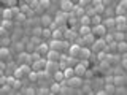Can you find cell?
<instances>
[{
	"label": "cell",
	"instance_id": "obj_19",
	"mask_svg": "<svg viewBox=\"0 0 127 95\" xmlns=\"http://www.w3.org/2000/svg\"><path fill=\"white\" fill-rule=\"evenodd\" d=\"M103 25L106 27V30H111V29L116 27V21H114V18H108V19L103 21Z\"/></svg>",
	"mask_w": 127,
	"mask_h": 95
},
{
	"label": "cell",
	"instance_id": "obj_1",
	"mask_svg": "<svg viewBox=\"0 0 127 95\" xmlns=\"http://www.w3.org/2000/svg\"><path fill=\"white\" fill-rule=\"evenodd\" d=\"M65 82H67V86L73 87V89H79V87L83 86V78H81V76H78V74H75V76H71V78H68V79H65Z\"/></svg>",
	"mask_w": 127,
	"mask_h": 95
},
{
	"label": "cell",
	"instance_id": "obj_22",
	"mask_svg": "<svg viewBox=\"0 0 127 95\" xmlns=\"http://www.w3.org/2000/svg\"><path fill=\"white\" fill-rule=\"evenodd\" d=\"M53 78H54V81H56V82H62L64 79H65V78H64V71H62V70L54 71V73H53Z\"/></svg>",
	"mask_w": 127,
	"mask_h": 95
},
{
	"label": "cell",
	"instance_id": "obj_23",
	"mask_svg": "<svg viewBox=\"0 0 127 95\" xmlns=\"http://www.w3.org/2000/svg\"><path fill=\"white\" fill-rule=\"evenodd\" d=\"M53 21H54V19L51 18L49 14H43V16H41V25H43V27H48Z\"/></svg>",
	"mask_w": 127,
	"mask_h": 95
},
{
	"label": "cell",
	"instance_id": "obj_34",
	"mask_svg": "<svg viewBox=\"0 0 127 95\" xmlns=\"http://www.w3.org/2000/svg\"><path fill=\"white\" fill-rule=\"evenodd\" d=\"M8 54H10V49L6 46H0V57L5 59V57H8Z\"/></svg>",
	"mask_w": 127,
	"mask_h": 95
},
{
	"label": "cell",
	"instance_id": "obj_30",
	"mask_svg": "<svg viewBox=\"0 0 127 95\" xmlns=\"http://www.w3.org/2000/svg\"><path fill=\"white\" fill-rule=\"evenodd\" d=\"M49 90H51V94H61V82H54L49 87Z\"/></svg>",
	"mask_w": 127,
	"mask_h": 95
},
{
	"label": "cell",
	"instance_id": "obj_41",
	"mask_svg": "<svg viewBox=\"0 0 127 95\" xmlns=\"http://www.w3.org/2000/svg\"><path fill=\"white\" fill-rule=\"evenodd\" d=\"M24 94H26V95H35V94H37V89H33V87H27V89H24Z\"/></svg>",
	"mask_w": 127,
	"mask_h": 95
},
{
	"label": "cell",
	"instance_id": "obj_36",
	"mask_svg": "<svg viewBox=\"0 0 127 95\" xmlns=\"http://www.w3.org/2000/svg\"><path fill=\"white\" fill-rule=\"evenodd\" d=\"M30 43H32V45H35V46H38L40 43H41V37H37V35H32V38H30Z\"/></svg>",
	"mask_w": 127,
	"mask_h": 95
},
{
	"label": "cell",
	"instance_id": "obj_7",
	"mask_svg": "<svg viewBox=\"0 0 127 95\" xmlns=\"http://www.w3.org/2000/svg\"><path fill=\"white\" fill-rule=\"evenodd\" d=\"M114 14L116 16H127V0H121V2H119Z\"/></svg>",
	"mask_w": 127,
	"mask_h": 95
},
{
	"label": "cell",
	"instance_id": "obj_9",
	"mask_svg": "<svg viewBox=\"0 0 127 95\" xmlns=\"http://www.w3.org/2000/svg\"><path fill=\"white\" fill-rule=\"evenodd\" d=\"M61 59V51H56V49H49L46 54V60L49 62H59Z\"/></svg>",
	"mask_w": 127,
	"mask_h": 95
},
{
	"label": "cell",
	"instance_id": "obj_39",
	"mask_svg": "<svg viewBox=\"0 0 127 95\" xmlns=\"http://www.w3.org/2000/svg\"><path fill=\"white\" fill-rule=\"evenodd\" d=\"M38 5L41 6V8H49L51 0H38Z\"/></svg>",
	"mask_w": 127,
	"mask_h": 95
},
{
	"label": "cell",
	"instance_id": "obj_12",
	"mask_svg": "<svg viewBox=\"0 0 127 95\" xmlns=\"http://www.w3.org/2000/svg\"><path fill=\"white\" fill-rule=\"evenodd\" d=\"M71 14H73L76 19H79L83 14H86V11H84V8H83L81 5H78V3H76V5L73 6V10H71Z\"/></svg>",
	"mask_w": 127,
	"mask_h": 95
},
{
	"label": "cell",
	"instance_id": "obj_33",
	"mask_svg": "<svg viewBox=\"0 0 127 95\" xmlns=\"http://www.w3.org/2000/svg\"><path fill=\"white\" fill-rule=\"evenodd\" d=\"M94 10H95V14H103L105 13V5H103V3H100V5H95L94 6Z\"/></svg>",
	"mask_w": 127,
	"mask_h": 95
},
{
	"label": "cell",
	"instance_id": "obj_17",
	"mask_svg": "<svg viewBox=\"0 0 127 95\" xmlns=\"http://www.w3.org/2000/svg\"><path fill=\"white\" fill-rule=\"evenodd\" d=\"M81 38H83V45H92L97 37L91 32V33H87V35H84V37H81Z\"/></svg>",
	"mask_w": 127,
	"mask_h": 95
},
{
	"label": "cell",
	"instance_id": "obj_16",
	"mask_svg": "<svg viewBox=\"0 0 127 95\" xmlns=\"http://www.w3.org/2000/svg\"><path fill=\"white\" fill-rule=\"evenodd\" d=\"M2 16H0V18L2 19H11V21H13L14 19V14H13V10H11L10 6L8 8H5V10H2V13H0Z\"/></svg>",
	"mask_w": 127,
	"mask_h": 95
},
{
	"label": "cell",
	"instance_id": "obj_42",
	"mask_svg": "<svg viewBox=\"0 0 127 95\" xmlns=\"http://www.w3.org/2000/svg\"><path fill=\"white\" fill-rule=\"evenodd\" d=\"M78 5H81L83 8H86V6L91 5V0H78Z\"/></svg>",
	"mask_w": 127,
	"mask_h": 95
},
{
	"label": "cell",
	"instance_id": "obj_15",
	"mask_svg": "<svg viewBox=\"0 0 127 95\" xmlns=\"http://www.w3.org/2000/svg\"><path fill=\"white\" fill-rule=\"evenodd\" d=\"M35 51H38V52L41 54V55H46V54H48V51H49V45H48V41H46V43H45V41H41V43H40V45L37 46V49H35Z\"/></svg>",
	"mask_w": 127,
	"mask_h": 95
},
{
	"label": "cell",
	"instance_id": "obj_4",
	"mask_svg": "<svg viewBox=\"0 0 127 95\" xmlns=\"http://www.w3.org/2000/svg\"><path fill=\"white\" fill-rule=\"evenodd\" d=\"M91 46H92V51H94V52H100V51L105 49L106 41H105V38H103V37H100V38H95V41Z\"/></svg>",
	"mask_w": 127,
	"mask_h": 95
},
{
	"label": "cell",
	"instance_id": "obj_46",
	"mask_svg": "<svg viewBox=\"0 0 127 95\" xmlns=\"http://www.w3.org/2000/svg\"><path fill=\"white\" fill-rule=\"evenodd\" d=\"M0 68H2V70H5V68H6V65H5V62H2V60H0Z\"/></svg>",
	"mask_w": 127,
	"mask_h": 95
},
{
	"label": "cell",
	"instance_id": "obj_47",
	"mask_svg": "<svg viewBox=\"0 0 127 95\" xmlns=\"http://www.w3.org/2000/svg\"><path fill=\"white\" fill-rule=\"evenodd\" d=\"M3 71H5V70H2V68H0V76H3Z\"/></svg>",
	"mask_w": 127,
	"mask_h": 95
},
{
	"label": "cell",
	"instance_id": "obj_13",
	"mask_svg": "<svg viewBox=\"0 0 127 95\" xmlns=\"http://www.w3.org/2000/svg\"><path fill=\"white\" fill-rule=\"evenodd\" d=\"M64 32H65V27H57L56 30H53V35H51V38L54 40H62L64 38Z\"/></svg>",
	"mask_w": 127,
	"mask_h": 95
},
{
	"label": "cell",
	"instance_id": "obj_31",
	"mask_svg": "<svg viewBox=\"0 0 127 95\" xmlns=\"http://www.w3.org/2000/svg\"><path fill=\"white\" fill-rule=\"evenodd\" d=\"M91 22H92L94 25H97V24H102V16H100V14H94V16H91Z\"/></svg>",
	"mask_w": 127,
	"mask_h": 95
},
{
	"label": "cell",
	"instance_id": "obj_11",
	"mask_svg": "<svg viewBox=\"0 0 127 95\" xmlns=\"http://www.w3.org/2000/svg\"><path fill=\"white\" fill-rule=\"evenodd\" d=\"M18 63H19V65H22V63H32L30 54L29 52H19V55H18Z\"/></svg>",
	"mask_w": 127,
	"mask_h": 95
},
{
	"label": "cell",
	"instance_id": "obj_37",
	"mask_svg": "<svg viewBox=\"0 0 127 95\" xmlns=\"http://www.w3.org/2000/svg\"><path fill=\"white\" fill-rule=\"evenodd\" d=\"M37 94L38 95H46V94H51L49 87H40V89H37Z\"/></svg>",
	"mask_w": 127,
	"mask_h": 95
},
{
	"label": "cell",
	"instance_id": "obj_27",
	"mask_svg": "<svg viewBox=\"0 0 127 95\" xmlns=\"http://www.w3.org/2000/svg\"><path fill=\"white\" fill-rule=\"evenodd\" d=\"M124 76H121V74H116V76H113V84L114 86H122L124 84Z\"/></svg>",
	"mask_w": 127,
	"mask_h": 95
},
{
	"label": "cell",
	"instance_id": "obj_43",
	"mask_svg": "<svg viewBox=\"0 0 127 95\" xmlns=\"http://www.w3.org/2000/svg\"><path fill=\"white\" fill-rule=\"evenodd\" d=\"M121 60H122V65H124L126 68H127V52H126V54H122V59H121Z\"/></svg>",
	"mask_w": 127,
	"mask_h": 95
},
{
	"label": "cell",
	"instance_id": "obj_5",
	"mask_svg": "<svg viewBox=\"0 0 127 95\" xmlns=\"http://www.w3.org/2000/svg\"><path fill=\"white\" fill-rule=\"evenodd\" d=\"M114 21H116V29L118 30H121V32L127 30V16H116Z\"/></svg>",
	"mask_w": 127,
	"mask_h": 95
},
{
	"label": "cell",
	"instance_id": "obj_21",
	"mask_svg": "<svg viewBox=\"0 0 127 95\" xmlns=\"http://www.w3.org/2000/svg\"><path fill=\"white\" fill-rule=\"evenodd\" d=\"M62 71H64V78H65V79L75 76V68H73V67H65Z\"/></svg>",
	"mask_w": 127,
	"mask_h": 95
},
{
	"label": "cell",
	"instance_id": "obj_48",
	"mask_svg": "<svg viewBox=\"0 0 127 95\" xmlns=\"http://www.w3.org/2000/svg\"><path fill=\"white\" fill-rule=\"evenodd\" d=\"M0 25H2V18H0Z\"/></svg>",
	"mask_w": 127,
	"mask_h": 95
},
{
	"label": "cell",
	"instance_id": "obj_24",
	"mask_svg": "<svg viewBox=\"0 0 127 95\" xmlns=\"http://www.w3.org/2000/svg\"><path fill=\"white\" fill-rule=\"evenodd\" d=\"M79 22H81V25H92V22H91V16H89V14H83L81 18H79Z\"/></svg>",
	"mask_w": 127,
	"mask_h": 95
},
{
	"label": "cell",
	"instance_id": "obj_45",
	"mask_svg": "<svg viewBox=\"0 0 127 95\" xmlns=\"http://www.w3.org/2000/svg\"><path fill=\"white\" fill-rule=\"evenodd\" d=\"M97 95H106V92H105V89H98L97 92H95Z\"/></svg>",
	"mask_w": 127,
	"mask_h": 95
},
{
	"label": "cell",
	"instance_id": "obj_8",
	"mask_svg": "<svg viewBox=\"0 0 127 95\" xmlns=\"http://www.w3.org/2000/svg\"><path fill=\"white\" fill-rule=\"evenodd\" d=\"M79 49H81V45L79 43H71V45L68 46V55L70 57H78L79 55Z\"/></svg>",
	"mask_w": 127,
	"mask_h": 95
},
{
	"label": "cell",
	"instance_id": "obj_40",
	"mask_svg": "<svg viewBox=\"0 0 127 95\" xmlns=\"http://www.w3.org/2000/svg\"><path fill=\"white\" fill-rule=\"evenodd\" d=\"M41 32H43V27H33V30H32V35L41 37Z\"/></svg>",
	"mask_w": 127,
	"mask_h": 95
},
{
	"label": "cell",
	"instance_id": "obj_35",
	"mask_svg": "<svg viewBox=\"0 0 127 95\" xmlns=\"http://www.w3.org/2000/svg\"><path fill=\"white\" fill-rule=\"evenodd\" d=\"M114 94L126 95V94H127V87H124V84H122V86H116V92H114Z\"/></svg>",
	"mask_w": 127,
	"mask_h": 95
},
{
	"label": "cell",
	"instance_id": "obj_10",
	"mask_svg": "<svg viewBox=\"0 0 127 95\" xmlns=\"http://www.w3.org/2000/svg\"><path fill=\"white\" fill-rule=\"evenodd\" d=\"M73 6H75V3L71 0H61V10L65 11V13H70L73 10Z\"/></svg>",
	"mask_w": 127,
	"mask_h": 95
},
{
	"label": "cell",
	"instance_id": "obj_2",
	"mask_svg": "<svg viewBox=\"0 0 127 95\" xmlns=\"http://www.w3.org/2000/svg\"><path fill=\"white\" fill-rule=\"evenodd\" d=\"M68 21V13H65V11H57L56 13V18H54V22L57 24L59 27H62V25H65V22Z\"/></svg>",
	"mask_w": 127,
	"mask_h": 95
},
{
	"label": "cell",
	"instance_id": "obj_25",
	"mask_svg": "<svg viewBox=\"0 0 127 95\" xmlns=\"http://www.w3.org/2000/svg\"><path fill=\"white\" fill-rule=\"evenodd\" d=\"M113 37H114V41H124V40H126V33L121 32V30H118V32L113 33Z\"/></svg>",
	"mask_w": 127,
	"mask_h": 95
},
{
	"label": "cell",
	"instance_id": "obj_32",
	"mask_svg": "<svg viewBox=\"0 0 127 95\" xmlns=\"http://www.w3.org/2000/svg\"><path fill=\"white\" fill-rule=\"evenodd\" d=\"M27 78L30 79L32 82H35V81H38V71H35V70H32L29 74H27Z\"/></svg>",
	"mask_w": 127,
	"mask_h": 95
},
{
	"label": "cell",
	"instance_id": "obj_20",
	"mask_svg": "<svg viewBox=\"0 0 127 95\" xmlns=\"http://www.w3.org/2000/svg\"><path fill=\"white\" fill-rule=\"evenodd\" d=\"M116 51H118L119 54H126L127 52V41H126V40H124V41H118Z\"/></svg>",
	"mask_w": 127,
	"mask_h": 95
},
{
	"label": "cell",
	"instance_id": "obj_29",
	"mask_svg": "<svg viewBox=\"0 0 127 95\" xmlns=\"http://www.w3.org/2000/svg\"><path fill=\"white\" fill-rule=\"evenodd\" d=\"M51 35H53V30H51L49 27H43L41 37H43V38H46V40H49V38H51Z\"/></svg>",
	"mask_w": 127,
	"mask_h": 95
},
{
	"label": "cell",
	"instance_id": "obj_38",
	"mask_svg": "<svg viewBox=\"0 0 127 95\" xmlns=\"http://www.w3.org/2000/svg\"><path fill=\"white\" fill-rule=\"evenodd\" d=\"M21 86H22V84H21V79H18V78H16V79H14V82L11 84V87H13L14 90H19V89H21Z\"/></svg>",
	"mask_w": 127,
	"mask_h": 95
},
{
	"label": "cell",
	"instance_id": "obj_44",
	"mask_svg": "<svg viewBox=\"0 0 127 95\" xmlns=\"http://www.w3.org/2000/svg\"><path fill=\"white\" fill-rule=\"evenodd\" d=\"M6 84V76H0V86Z\"/></svg>",
	"mask_w": 127,
	"mask_h": 95
},
{
	"label": "cell",
	"instance_id": "obj_18",
	"mask_svg": "<svg viewBox=\"0 0 127 95\" xmlns=\"http://www.w3.org/2000/svg\"><path fill=\"white\" fill-rule=\"evenodd\" d=\"M73 68H75V74H78V76H81V78L86 74V70H87L83 63H76V67H73Z\"/></svg>",
	"mask_w": 127,
	"mask_h": 95
},
{
	"label": "cell",
	"instance_id": "obj_6",
	"mask_svg": "<svg viewBox=\"0 0 127 95\" xmlns=\"http://www.w3.org/2000/svg\"><path fill=\"white\" fill-rule=\"evenodd\" d=\"M106 32H108V30H106V27L103 25V22H102V24H97V25H94V27H92V33H94L97 38L105 37Z\"/></svg>",
	"mask_w": 127,
	"mask_h": 95
},
{
	"label": "cell",
	"instance_id": "obj_14",
	"mask_svg": "<svg viewBox=\"0 0 127 95\" xmlns=\"http://www.w3.org/2000/svg\"><path fill=\"white\" fill-rule=\"evenodd\" d=\"M91 54H92V49H89V48H86V46H81L78 57H81V60L83 59H91Z\"/></svg>",
	"mask_w": 127,
	"mask_h": 95
},
{
	"label": "cell",
	"instance_id": "obj_28",
	"mask_svg": "<svg viewBox=\"0 0 127 95\" xmlns=\"http://www.w3.org/2000/svg\"><path fill=\"white\" fill-rule=\"evenodd\" d=\"M103 89H105L106 94H114V92H116V86H114L113 82H108V84L103 87Z\"/></svg>",
	"mask_w": 127,
	"mask_h": 95
},
{
	"label": "cell",
	"instance_id": "obj_3",
	"mask_svg": "<svg viewBox=\"0 0 127 95\" xmlns=\"http://www.w3.org/2000/svg\"><path fill=\"white\" fill-rule=\"evenodd\" d=\"M46 63H48L46 59L40 57L38 60H33V62H32L30 67H32V70H35V71H43V70H46Z\"/></svg>",
	"mask_w": 127,
	"mask_h": 95
},
{
	"label": "cell",
	"instance_id": "obj_26",
	"mask_svg": "<svg viewBox=\"0 0 127 95\" xmlns=\"http://www.w3.org/2000/svg\"><path fill=\"white\" fill-rule=\"evenodd\" d=\"M91 32H92V27H91V25H81V27H79V35H81V37L91 33Z\"/></svg>",
	"mask_w": 127,
	"mask_h": 95
}]
</instances>
